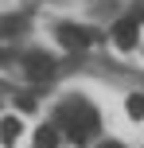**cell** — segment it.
<instances>
[{
    "label": "cell",
    "instance_id": "1",
    "mask_svg": "<svg viewBox=\"0 0 144 148\" xmlns=\"http://www.w3.org/2000/svg\"><path fill=\"white\" fill-rule=\"evenodd\" d=\"M59 125H62V133L74 144H86L98 133V109H93L90 101H66L59 109Z\"/></svg>",
    "mask_w": 144,
    "mask_h": 148
},
{
    "label": "cell",
    "instance_id": "2",
    "mask_svg": "<svg viewBox=\"0 0 144 148\" xmlns=\"http://www.w3.org/2000/svg\"><path fill=\"white\" fill-rule=\"evenodd\" d=\"M23 70H27L31 82H47V78H51V70H55V59H51V55H43V51H31V55H23Z\"/></svg>",
    "mask_w": 144,
    "mask_h": 148
},
{
    "label": "cell",
    "instance_id": "3",
    "mask_svg": "<svg viewBox=\"0 0 144 148\" xmlns=\"http://www.w3.org/2000/svg\"><path fill=\"white\" fill-rule=\"evenodd\" d=\"M59 39H62V47H70V51H82V47L93 43V31L74 27V23H62V27H59Z\"/></svg>",
    "mask_w": 144,
    "mask_h": 148
},
{
    "label": "cell",
    "instance_id": "4",
    "mask_svg": "<svg viewBox=\"0 0 144 148\" xmlns=\"http://www.w3.org/2000/svg\"><path fill=\"white\" fill-rule=\"evenodd\" d=\"M113 43L121 47V51H132L136 47V20H121L113 27Z\"/></svg>",
    "mask_w": 144,
    "mask_h": 148
},
{
    "label": "cell",
    "instance_id": "5",
    "mask_svg": "<svg viewBox=\"0 0 144 148\" xmlns=\"http://www.w3.org/2000/svg\"><path fill=\"white\" fill-rule=\"evenodd\" d=\"M35 148H59V129H55V125H43L35 133Z\"/></svg>",
    "mask_w": 144,
    "mask_h": 148
},
{
    "label": "cell",
    "instance_id": "6",
    "mask_svg": "<svg viewBox=\"0 0 144 148\" xmlns=\"http://www.w3.org/2000/svg\"><path fill=\"white\" fill-rule=\"evenodd\" d=\"M0 129H4V136H0V140H4V148H12V144H16V136L23 133V125H20L16 117H4V125H0Z\"/></svg>",
    "mask_w": 144,
    "mask_h": 148
},
{
    "label": "cell",
    "instance_id": "7",
    "mask_svg": "<svg viewBox=\"0 0 144 148\" xmlns=\"http://www.w3.org/2000/svg\"><path fill=\"white\" fill-rule=\"evenodd\" d=\"M125 109H129V117H132V121H144V94H129Z\"/></svg>",
    "mask_w": 144,
    "mask_h": 148
},
{
    "label": "cell",
    "instance_id": "8",
    "mask_svg": "<svg viewBox=\"0 0 144 148\" xmlns=\"http://www.w3.org/2000/svg\"><path fill=\"white\" fill-rule=\"evenodd\" d=\"M101 148H125V144H117V140H105V144H101Z\"/></svg>",
    "mask_w": 144,
    "mask_h": 148
}]
</instances>
